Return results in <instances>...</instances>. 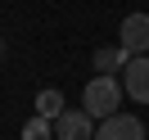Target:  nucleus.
<instances>
[{"label": "nucleus", "instance_id": "nucleus-1", "mask_svg": "<svg viewBox=\"0 0 149 140\" xmlns=\"http://www.w3.org/2000/svg\"><path fill=\"white\" fill-rule=\"evenodd\" d=\"M122 100H127V91H122V81H118V77H104V72H95L91 81H86V91H81V109L91 113L95 122L113 118V113L122 109Z\"/></svg>", "mask_w": 149, "mask_h": 140}, {"label": "nucleus", "instance_id": "nucleus-5", "mask_svg": "<svg viewBox=\"0 0 149 140\" xmlns=\"http://www.w3.org/2000/svg\"><path fill=\"white\" fill-rule=\"evenodd\" d=\"M122 91H127V100L149 104V54H136L122 68Z\"/></svg>", "mask_w": 149, "mask_h": 140}, {"label": "nucleus", "instance_id": "nucleus-8", "mask_svg": "<svg viewBox=\"0 0 149 140\" xmlns=\"http://www.w3.org/2000/svg\"><path fill=\"white\" fill-rule=\"evenodd\" d=\"M23 140H54V122L50 118H27L23 122Z\"/></svg>", "mask_w": 149, "mask_h": 140}, {"label": "nucleus", "instance_id": "nucleus-6", "mask_svg": "<svg viewBox=\"0 0 149 140\" xmlns=\"http://www.w3.org/2000/svg\"><path fill=\"white\" fill-rule=\"evenodd\" d=\"M127 63H131V54H127L122 45H104V50H95V72H104V77L122 72Z\"/></svg>", "mask_w": 149, "mask_h": 140}, {"label": "nucleus", "instance_id": "nucleus-7", "mask_svg": "<svg viewBox=\"0 0 149 140\" xmlns=\"http://www.w3.org/2000/svg\"><path fill=\"white\" fill-rule=\"evenodd\" d=\"M59 113H63V91H54V86H45V91L36 95V118H50V122H54Z\"/></svg>", "mask_w": 149, "mask_h": 140}, {"label": "nucleus", "instance_id": "nucleus-2", "mask_svg": "<svg viewBox=\"0 0 149 140\" xmlns=\"http://www.w3.org/2000/svg\"><path fill=\"white\" fill-rule=\"evenodd\" d=\"M118 45L127 50L131 59H136V54H149V14H127V18H122Z\"/></svg>", "mask_w": 149, "mask_h": 140}, {"label": "nucleus", "instance_id": "nucleus-4", "mask_svg": "<svg viewBox=\"0 0 149 140\" xmlns=\"http://www.w3.org/2000/svg\"><path fill=\"white\" fill-rule=\"evenodd\" d=\"M95 140H145V122L131 113H113L95 127Z\"/></svg>", "mask_w": 149, "mask_h": 140}, {"label": "nucleus", "instance_id": "nucleus-3", "mask_svg": "<svg viewBox=\"0 0 149 140\" xmlns=\"http://www.w3.org/2000/svg\"><path fill=\"white\" fill-rule=\"evenodd\" d=\"M54 136L59 140H95V118L86 109H63L54 118Z\"/></svg>", "mask_w": 149, "mask_h": 140}, {"label": "nucleus", "instance_id": "nucleus-9", "mask_svg": "<svg viewBox=\"0 0 149 140\" xmlns=\"http://www.w3.org/2000/svg\"><path fill=\"white\" fill-rule=\"evenodd\" d=\"M0 54H5V36H0Z\"/></svg>", "mask_w": 149, "mask_h": 140}]
</instances>
